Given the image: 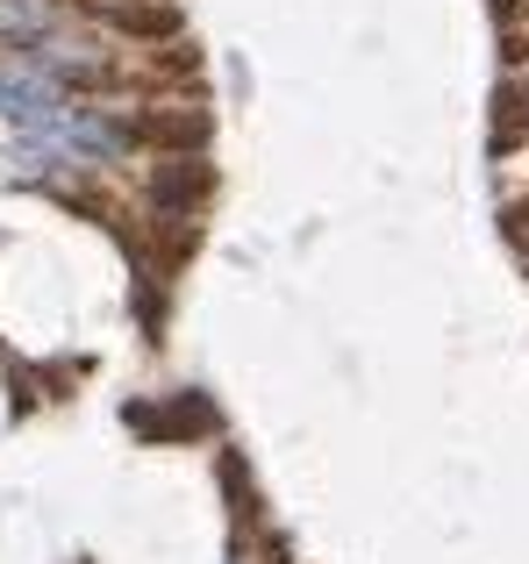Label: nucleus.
Listing matches in <instances>:
<instances>
[{
  "label": "nucleus",
  "mask_w": 529,
  "mask_h": 564,
  "mask_svg": "<svg viewBox=\"0 0 529 564\" xmlns=\"http://www.w3.org/2000/svg\"><path fill=\"white\" fill-rule=\"evenodd\" d=\"M508 129H522V137H529V79L508 94Z\"/></svg>",
  "instance_id": "nucleus-1"
},
{
  "label": "nucleus",
  "mask_w": 529,
  "mask_h": 564,
  "mask_svg": "<svg viewBox=\"0 0 529 564\" xmlns=\"http://www.w3.org/2000/svg\"><path fill=\"white\" fill-rule=\"evenodd\" d=\"M223 564H258V543H251V536H237V543L223 551Z\"/></svg>",
  "instance_id": "nucleus-2"
}]
</instances>
